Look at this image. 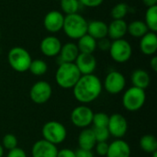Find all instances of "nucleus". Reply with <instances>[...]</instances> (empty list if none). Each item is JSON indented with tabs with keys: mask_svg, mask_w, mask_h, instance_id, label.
<instances>
[{
	"mask_svg": "<svg viewBox=\"0 0 157 157\" xmlns=\"http://www.w3.org/2000/svg\"><path fill=\"white\" fill-rule=\"evenodd\" d=\"M103 90L102 82L94 74L81 75L77 83L73 87L75 98L83 105L89 104L97 100Z\"/></svg>",
	"mask_w": 157,
	"mask_h": 157,
	"instance_id": "obj_1",
	"label": "nucleus"
},
{
	"mask_svg": "<svg viewBox=\"0 0 157 157\" xmlns=\"http://www.w3.org/2000/svg\"><path fill=\"white\" fill-rule=\"evenodd\" d=\"M81 75H82L80 74L75 63H59V66L56 70L55 81L60 87L63 89H69L75 86Z\"/></svg>",
	"mask_w": 157,
	"mask_h": 157,
	"instance_id": "obj_2",
	"label": "nucleus"
},
{
	"mask_svg": "<svg viewBox=\"0 0 157 157\" xmlns=\"http://www.w3.org/2000/svg\"><path fill=\"white\" fill-rule=\"evenodd\" d=\"M87 21L80 14H71L64 16L63 29L66 36L73 40H78L87 31Z\"/></svg>",
	"mask_w": 157,
	"mask_h": 157,
	"instance_id": "obj_3",
	"label": "nucleus"
},
{
	"mask_svg": "<svg viewBox=\"0 0 157 157\" xmlns=\"http://www.w3.org/2000/svg\"><path fill=\"white\" fill-rule=\"evenodd\" d=\"M31 61L29 52L22 47H14L7 53V62L10 67L17 73L29 71Z\"/></svg>",
	"mask_w": 157,
	"mask_h": 157,
	"instance_id": "obj_4",
	"label": "nucleus"
},
{
	"mask_svg": "<svg viewBox=\"0 0 157 157\" xmlns=\"http://www.w3.org/2000/svg\"><path fill=\"white\" fill-rule=\"evenodd\" d=\"M41 134L44 140L57 146L65 141L67 137V130L61 122L50 121L42 126Z\"/></svg>",
	"mask_w": 157,
	"mask_h": 157,
	"instance_id": "obj_5",
	"label": "nucleus"
},
{
	"mask_svg": "<svg viewBox=\"0 0 157 157\" xmlns=\"http://www.w3.org/2000/svg\"><path fill=\"white\" fill-rule=\"evenodd\" d=\"M146 100V94L144 89L131 86L125 90L122 96L123 108L131 112L138 111L141 109Z\"/></svg>",
	"mask_w": 157,
	"mask_h": 157,
	"instance_id": "obj_6",
	"label": "nucleus"
},
{
	"mask_svg": "<svg viewBox=\"0 0 157 157\" xmlns=\"http://www.w3.org/2000/svg\"><path fill=\"white\" fill-rule=\"evenodd\" d=\"M109 52L113 61L119 63H124L131 59L132 48L128 40L125 39H120L111 42Z\"/></svg>",
	"mask_w": 157,
	"mask_h": 157,
	"instance_id": "obj_7",
	"label": "nucleus"
},
{
	"mask_svg": "<svg viewBox=\"0 0 157 157\" xmlns=\"http://www.w3.org/2000/svg\"><path fill=\"white\" fill-rule=\"evenodd\" d=\"M103 88L111 95H118L121 93L126 86V78L119 71L109 72L102 83Z\"/></svg>",
	"mask_w": 157,
	"mask_h": 157,
	"instance_id": "obj_8",
	"label": "nucleus"
},
{
	"mask_svg": "<svg viewBox=\"0 0 157 157\" xmlns=\"http://www.w3.org/2000/svg\"><path fill=\"white\" fill-rule=\"evenodd\" d=\"M94 111L88 106L82 105L75 107L71 112V121L72 123L80 129L88 128L92 125Z\"/></svg>",
	"mask_w": 157,
	"mask_h": 157,
	"instance_id": "obj_9",
	"label": "nucleus"
},
{
	"mask_svg": "<svg viewBox=\"0 0 157 157\" xmlns=\"http://www.w3.org/2000/svg\"><path fill=\"white\" fill-rule=\"evenodd\" d=\"M52 94V88L50 83L47 81L36 82L29 90V98L35 104H44L51 98Z\"/></svg>",
	"mask_w": 157,
	"mask_h": 157,
	"instance_id": "obj_10",
	"label": "nucleus"
},
{
	"mask_svg": "<svg viewBox=\"0 0 157 157\" xmlns=\"http://www.w3.org/2000/svg\"><path fill=\"white\" fill-rule=\"evenodd\" d=\"M107 128L110 136L116 139H122L128 132V121L123 115L114 113L109 116Z\"/></svg>",
	"mask_w": 157,
	"mask_h": 157,
	"instance_id": "obj_11",
	"label": "nucleus"
},
{
	"mask_svg": "<svg viewBox=\"0 0 157 157\" xmlns=\"http://www.w3.org/2000/svg\"><path fill=\"white\" fill-rule=\"evenodd\" d=\"M64 16L58 10H52L46 14L43 19L45 29L51 33H56L63 29Z\"/></svg>",
	"mask_w": 157,
	"mask_h": 157,
	"instance_id": "obj_12",
	"label": "nucleus"
},
{
	"mask_svg": "<svg viewBox=\"0 0 157 157\" xmlns=\"http://www.w3.org/2000/svg\"><path fill=\"white\" fill-rule=\"evenodd\" d=\"M57 153V146L44 139L35 142L31 148L32 157H56Z\"/></svg>",
	"mask_w": 157,
	"mask_h": 157,
	"instance_id": "obj_13",
	"label": "nucleus"
},
{
	"mask_svg": "<svg viewBox=\"0 0 157 157\" xmlns=\"http://www.w3.org/2000/svg\"><path fill=\"white\" fill-rule=\"evenodd\" d=\"M75 64L79 70L82 75H91L97 68V60L93 54L90 53H79Z\"/></svg>",
	"mask_w": 157,
	"mask_h": 157,
	"instance_id": "obj_14",
	"label": "nucleus"
},
{
	"mask_svg": "<svg viewBox=\"0 0 157 157\" xmlns=\"http://www.w3.org/2000/svg\"><path fill=\"white\" fill-rule=\"evenodd\" d=\"M40 48L43 55L47 57H55L60 53L62 42L55 36H47L41 40Z\"/></svg>",
	"mask_w": 157,
	"mask_h": 157,
	"instance_id": "obj_15",
	"label": "nucleus"
},
{
	"mask_svg": "<svg viewBox=\"0 0 157 157\" xmlns=\"http://www.w3.org/2000/svg\"><path fill=\"white\" fill-rule=\"evenodd\" d=\"M131 146L122 139H116L109 144L106 157H131Z\"/></svg>",
	"mask_w": 157,
	"mask_h": 157,
	"instance_id": "obj_16",
	"label": "nucleus"
},
{
	"mask_svg": "<svg viewBox=\"0 0 157 157\" xmlns=\"http://www.w3.org/2000/svg\"><path fill=\"white\" fill-rule=\"evenodd\" d=\"M140 51L147 55H155L157 51V36L156 32L148 31L140 40Z\"/></svg>",
	"mask_w": 157,
	"mask_h": 157,
	"instance_id": "obj_17",
	"label": "nucleus"
},
{
	"mask_svg": "<svg viewBox=\"0 0 157 157\" xmlns=\"http://www.w3.org/2000/svg\"><path fill=\"white\" fill-rule=\"evenodd\" d=\"M128 24L124 19H113L109 25H108V36L115 40L123 39L127 34Z\"/></svg>",
	"mask_w": 157,
	"mask_h": 157,
	"instance_id": "obj_18",
	"label": "nucleus"
},
{
	"mask_svg": "<svg viewBox=\"0 0 157 157\" xmlns=\"http://www.w3.org/2000/svg\"><path fill=\"white\" fill-rule=\"evenodd\" d=\"M79 50L77 48L76 43L74 42H66L65 44L62 45L60 53H59V59H60V63H75L78 54H79Z\"/></svg>",
	"mask_w": 157,
	"mask_h": 157,
	"instance_id": "obj_19",
	"label": "nucleus"
},
{
	"mask_svg": "<svg viewBox=\"0 0 157 157\" xmlns=\"http://www.w3.org/2000/svg\"><path fill=\"white\" fill-rule=\"evenodd\" d=\"M86 33L98 40L108 36V24L102 20H92L87 23Z\"/></svg>",
	"mask_w": 157,
	"mask_h": 157,
	"instance_id": "obj_20",
	"label": "nucleus"
},
{
	"mask_svg": "<svg viewBox=\"0 0 157 157\" xmlns=\"http://www.w3.org/2000/svg\"><path fill=\"white\" fill-rule=\"evenodd\" d=\"M97 144V140L92 128L82 129L78 135V145L80 149L92 151Z\"/></svg>",
	"mask_w": 157,
	"mask_h": 157,
	"instance_id": "obj_21",
	"label": "nucleus"
},
{
	"mask_svg": "<svg viewBox=\"0 0 157 157\" xmlns=\"http://www.w3.org/2000/svg\"><path fill=\"white\" fill-rule=\"evenodd\" d=\"M131 81L132 84V86L145 89L150 86L151 83V77L150 75L143 69H136L132 72L131 76Z\"/></svg>",
	"mask_w": 157,
	"mask_h": 157,
	"instance_id": "obj_22",
	"label": "nucleus"
},
{
	"mask_svg": "<svg viewBox=\"0 0 157 157\" xmlns=\"http://www.w3.org/2000/svg\"><path fill=\"white\" fill-rule=\"evenodd\" d=\"M97 40H95L93 37L88 35L87 33L82 36L80 39H78V42L76 43L77 48L79 50L80 53H90L93 54V52L97 50Z\"/></svg>",
	"mask_w": 157,
	"mask_h": 157,
	"instance_id": "obj_23",
	"label": "nucleus"
},
{
	"mask_svg": "<svg viewBox=\"0 0 157 157\" xmlns=\"http://www.w3.org/2000/svg\"><path fill=\"white\" fill-rule=\"evenodd\" d=\"M149 31L144 21L142 20H133L132 21L127 28V33H129L133 38L141 39Z\"/></svg>",
	"mask_w": 157,
	"mask_h": 157,
	"instance_id": "obj_24",
	"label": "nucleus"
},
{
	"mask_svg": "<svg viewBox=\"0 0 157 157\" xmlns=\"http://www.w3.org/2000/svg\"><path fill=\"white\" fill-rule=\"evenodd\" d=\"M140 148L147 153V154H154L157 152V139L153 134H146L144 135L139 142Z\"/></svg>",
	"mask_w": 157,
	"mask_h": 157,
	"instance_id": "obj_25",
	"label": "nucleus"
},
{
	"mask_svg": "<svg viewBox=\"0 0 157 157\" xmlns=\"http://www.w3.org/2000/svg\"><path fill=\"white\" fill-rule=\"evenodd\" d=\"M148 29L153 32L157 31V6H150L145 12V20Z\"/></svg>",
	"mask_w": 157,
	"mask_h": 157,
	"instance_id": "obj_26",
	"label": "nucleus"
},
{
	"mask_svg": "<svg viewBox=\"0 0 157 157\" xmlns=\"http://www.w3.org/2000/svg\"><path fill=\"white\" fill-rule=\"evenodd\" d=\"M48 70V65L46 63L45 61L41 60V59H35L32 60L29 68V71L37 76H40L46 74Z\"/></svg>",
	"mask_w": 157,
	"mask_h": 157,
	"instance_id": "obj_27",
	"label": "nucleus"
},
{
	"mask_svg": "<svg viewBox=\"0 0 157 157\" xmlns=\"http://www.w3.org/2000/svg\"><path fill=\"white\" fill-rule=\"evenodd\" d=\"M60 6L62 11L66 15L78 13L80 8V3L78 0H61Z\"/></svg>",
	"mask_w": 157,
	"mask_h": 157,
	"instance_id": "obj_28",
	"label": "nucleus"
},
{
	"mask_svg": "<svg viewBox=\"0 0 157 157\" xmlns=\"http://www.w3.org/2000/svg\"><path fill=\"white\" fill-rule=\"evenodd\" d=\"M128 11L129 6L126 3H118L112 7L110 11V16L113 19H123L127 15Z\"/></svg>",
	"mask_w": 157,
	"mask_h": 157,
	"instance_id": "obj_29",
	"label": "nucleus"
},
{
	"mask_svg": "<svg viewBox=\"0 0 157 157\" xmlns=\"http://www.w3.org/2000/svg\"><path fill=\"white\" fill-rule=\"evenodd\" d=\"M109 116L108 114H106L105 112L94 113L93 121H92V125L95 128L107 127L108 123H109Z\"/></svg>",
	"mask_w": 157,
	"mask_h": 157,
	"instance_id": "obj_30",
	"label": "nucleus"
},
{
	"mask_svg": "<svg viewBox=\"0 0 157 157\" xmlns=\"http://www.w3.org/2000/svg\"><path fill=\"white\" fill-rule=\"evenodd\" d=\"M1 144L3 148L7 151L13 150L17 147V138L12 133H7L3 137Z\"/></svg>",
	"mask_w": 157,
	"mask_h": 157,
	"instance_id": "obj_31",
	"label": "nucleus"
},
{
	"mask_svg": "<svg viewBox=\"0 0 157 157\" xmlns=\"http://www.w3.org/2000/svg\"><path fill=\"white\" fill-rule=\"evenodd\" d=\"M92 130L94 132L97 143L107 142L110 137L109 132L107 127H103V128H95V127H93Z\"/></svg>",
	"mask_w": 157,
	"mask_h": 157,
	"instance_id": "obj_32",
	"label": "nucleus"
},
{
	"mask_svg": "<svg viewBox=\"0 0 157 157\" xmlns=\"http://www.w3.org/2000/svg\"><path fill=\"white\" fill-rule=\"evenodd\" d=\"M96 154L98 155L101 157H106L108 150H109V144L107 142H100V143H97L95 147H94Z\"/></svg>",
	"mask_w": 157,
	"mask_h": 157,
	"instance_id": "obj_33",
	"label": "nucleus"
},
{
	"mask_svg": "<svg viewBox=\"0 0 157 157\" xmlns=\"http://www.w3.org/2000/svg\"><path fill=\"white\" fill-rule=\"evenodd\" d=\"M80 5L87 7H98L99 6L104 0H78Z\"/></svg>",
	"mask_w": 157,
	"mask_h": 157,
	"instance_id": "obj_34",
	"label": "nucleus"
},
{
	"mask_svg": "<svg viewBox=\"0 0 157 157\" xmlns=\"http://www.w3.org/2000/svg\"><path fill=\"white\" fill-rule=\"evenodd\" d=\"M110 44H111V41L109 39H107V37L100 39V40H98V41H97V46L101 51H109Z\"/></svg>",
	"mask_w": 157,
	"mask_h": 157,
	"instance_id": "obj_35",
	"label": "nucleus"
},
{
	"mask_svg": "<svg viewBox=\"0 0 157 157\" xmlns=\"http://www.w3.org/2000/svg\"><path fill=\"white\" fill-rule=\"evenodd\" d=\"M6 157H27L25 151L19 147H16L13 150L8 151Z\"/></svg>",
	"mask_w": 157,
	"mask_h": 157,
	"instance_id": "obj_36",
	"label": "nucleus"
},
{
	"mask_svg": "<svg viewBox=\"0 0 157 157\" xmlns=\"http://www.w3.org/2000/svg\"><path fill=\"white\" fill-rule=\"evenodd\" d=\"M56 157H75V152L69 148H63L62 150H58Z\"/></svg>",
	"mask_w": 157,
	"mask_h": 157,
	"instance_id": "obj_37",
	"label": "nucleus"
},
{
	"mask_svg": "<svg viewBox=\"0 0 157 157\" xmlns=\"http://www.w3.org/2000/svg\"><path fill=\"white\" fill-rule=\"evenodd\" d=\"M75 152V157H95L92 151H88V150H84V149L78 148Z\"/></svg>",
	"mask_w": 157,
	"mask_h": 157,
	"instance_id": "obj_38",
	"label": "nucleus"
},
{
	"mask_svg": "<svg viewBox=\"0 0 157 157\" xmlns=\"http://www.w3.org/2000/svg\"><path fill=\"white\" fill-rule=\"evenodd\" d=\"M150 66L151 68L153 69L154 72H156L157 71V57L155 55L152 57L151 61H150Z\"/></svg>",
	"mask_w": 157,
	"mask_h": 157,
	"instance_id": "obj_39",
	"label": "nucleus"
},
{
	"mask_svg": "<svg viewBox=\"0 0 157 157\" xmlns=\"http://www.w3.org/2000/svg\"><path fill=\"white\" fill-rule=\"evenodd\" d=\"M143 2L147 7L157 6V0H143Z\"/></svg>",
	"mask_w": 157,
	"mask_h": 157,
	"instance_id": "obj_40",
	"label": "nucleus"
},
{
	"mask_svg": "<svg viewBox=\"0 0 157 157\" xmlns=\"http://www.w3.org/2000/svg\"><path fill=\"white\" fill-rule=\"evenodd\" d=\"M3 155H4V148L2 144H0V157H3Z\"/></svg>",
	"mask_w": 157,
	"mask_h": 157,
	"instance_id": "obj_41",
	"label": "nucleus"
},
{
	"mask_svg": "<svg viewBox=\"0 0 157 157\" xmlns=\"http://www.w3.org/2000/svg\"><path fill=\"white\" fill-rule=\"evenodd\" d=\"M152 155H153V157H157V152L154 153V154H152Z\"/></svg>",
	"mask_w": 157,
	"mask_h": 157,
	"instance_id": "obj_42",
	"label": "nucleus"
},
{
	"mask_svg": "<svg viewBox=\"0 0 157 157\" xmlns=\"http://www.w3.org/2000/svg\"><path fill=\"white\" fill-rule=\"evenodd\" d=\"M0 40H1V32H0Z\"/></svg>",
	"mask_w": 157,
	"mask_h": 157,
	"instance_id": "obj_43",
	"label": "nucleus"
},
{
	"mask_svg": "<svg viewBox=\"0 0 157 157\" xmlns=\"http://www.w3.org/2000/svg\"><path fill=\"white\" fill-rule=\"evenodd\" d=\"M55 1H61V0H55Z\"/></svg>",
	"mask_w": 157,
	"mask_h": 157,
	"instance_id": "obj_44",
	"label": "nucleus"
}]
</instances>
